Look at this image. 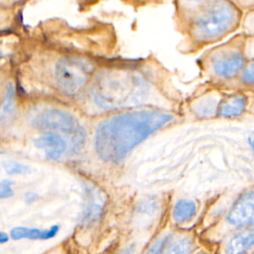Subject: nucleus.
I'll return each instance as SVG.
<instances>
[{
	"instance_id": "f257e3e1",
	"label": "nucleus",
	"mask_w": 254,
	"mask_h": 254,
	"mask_svg": "<svg viewBox=\"0 0 254 254\" xmlns=\"http://www.w3.org/2000/svg\"><path fill=\"white\" fill-rule=\"evenodd\" d=\"M172 120L171 113L155 109L134 110L109 117L96 127L95 151L103 161L118 163Z\"/></svg>"
},
{
	"instance_id": "f03ea898",
	"label": "nucleus",
	"mask_w": 254,
	"mask_h": 254,
	"mask_svg": "<svg viewBox=\"0 0 254 254\" xmlns=\"http://www.w3.org/2000/svg\"><path fill=\"white\" fill-rule=\"evenodd\" d=\"M149 84L138 72L129 69L110 70L96 80L92 95L103 109L136 106L148 96Z\"/></svg>"
},
{
	"instance_id": "7ed1b4c3",
	"label": "nucleus",
	"mask_w": 254,
	"mask_h": 254,
	"mask_svg": "<svg viewBox=\"0 0 254 254\" xmlns=\"http://www.w3.org/2000/svg\"><path fill=\"white\" fill-rule=\"evenodd\" d=\"M238 21V11L228 0H214L194 19L192 36L200 42H208L229 32Z\"/></svg>"
},
{
	"instance_id": "20e7f679",
	"label": "nucleus",
	"mask_w": 254,
	"mask_h": 254,
	"mask_svg": "<svg viewBox=\"0 0 254 254\" xmlns=\"http://www.w3.org/2000/svg\"><path fill=\"white\" fill-rule=\"evenodd\" d=\"M92 72V65L75 57L59 60L55 67V77L61 90L67 95H74L87 82Z\"/></svg>"
},
{
	"instance_id": "39448f33",
	"label": "nucleus",
	"mask_w": 254,
	"mask_h": 254,
	"mask_svg": "<svg viewBox=\"0 0 254 254\" xmlns=\"http://www.w3.org/2000/svg\"><path fill=\"white\" fill-rule=\"evenodd\" d=\"M34 122L38 128L61 131L67 135L79 126L75 118L70 113L58 108L46 109L35 119Z\"/></svg>"
},
{
	"instance_id": "423d86ee",
	"label": "nucleus",
	"mask_w": 254,
	"mask_h": 254,
	"mask_svg": "<svg viewBox=\"0 0 254 254\" xmlns=\"http://www.w3.org/2000/svg\"><path fill=\"white\" fill-rule=\"evenodd\" d=\"M243 66L244 57L242 53L235 50L221 52L211 60V67L214 73L222 78L235 76Z\"/></svg>"
},
{
	"instance_id": "0eeeda50",
	"label": "nucleus",
	"mask_w": 254,
	"mask_h": 254,
	"mask_svg": "<svg viewBox=\"0 0 254 254\" xmlns=\"http://www.w3.org/2000/svg\"><path fill=\"white\" fill-rule=\"evenodd\" d=\"M230 224L239 227H254V191L243 194L230 208L227 214Z\"/></svg>"
},
{
	"instance_id": "6e6552de",
	"label": "nucleus",
	"mask_w": 254,
	"mask_h": 254,
	"mask_svg": "<svg viewBox=\"0 0 254 254\" xmlns=\"http://www.w3.org/2000/svg\"><path fill=\"white\" fill-rule=\"evenodd\" d=\"M34 145L45 151L49 160H59L67 148L65 140L55 132H48L34 140Z\"/></svg>"
},
{
	"instance_id": "1a4fd4ad",
	"label": "nucleus",
	"mask_w": 254,
	"mask_h": 254,
	"mask_svg": "<svg viewBox=\"0 0 254 254\" xmlns=\"http://www.w3.org/2000/svg\"><path fill=\"white\" fill-rule=\"evenodd\" d=\"M254 246V228H245L232 234L224 244V254H244Z\"/></svg>"
},
{
	"instance_id": "9d476101",
	"label": "nucleus",
	"mask_w": 254,
	"mask_h": 254,
	"mask_svg": "<svg viewBox=\"0 0 254 254\" xmlns=\"http://www.w3.org/2000/svg\"><path fill=\"white\" fill-rule=\"evenodd\" d=\"M247 106V98L243 94H230L218 102L217 113L226 118L241 115Z\"/></svg>"
},
{
	"instance_id": "9b49d317",
	"label": "nucleus",
	"mask_w": 254,
	"mask_h": 254,
	"mask_svg": "<svg viewBox=\"0 0 254 254\" xmlns=\"http://www.w3.org/2000/svg\"><path fill=\"white\" fill-rule=\"evenodd\" d=\"M60 230L59 225H53L47 229H39V228H31L25 226H17L12 228L10 232L11 238L14 240H20L23 238L33 239V240H47L54 238Z\"/></svg>"
},
{
	"instance_id": "f8f14e48",
	"label": "nucleus",
	"mask_w": 254,
	"mask_h": 254,
	"mask_svg": "<svg viewBox=\"0 0 254 254\" xmlns=\"http://www.w3.org/2000/svg\"><path fill=\"white\" fill-rule=\"evenodd\" d=\"M86 200L87 202L84 207L81 220L83 223H91L101 214L104 200L102 194L93 189L87 190Z\"/></svg>"
},
{
	"instance_id": "ddd939ff",
	"label": "nucleus",
	"mask_w": 254,
	"mask_h": 254,
	"mask_svg": "<svg viewBox=\"0 0 254 254\" xmlns=\"http://www.w3.org/2000/svg\"><path fill=\"white\" fill-rule=\"evenodd\" d=\"M196 212L194 201L190 199H180L174 206L173 217L176 222L183 223L191 219Z\"/></svg>"
},
{
	"instance_id": "4468645a",
	"label": "nucleus",
	"mask_w": 254,
	"mask_h": 254,
	"mask_svg": "<svg viewBox=\"0 0 254 254\" xmlns=\"http://www.w3.org/2000/svg\"><path fill=\"white\" fill-rule=\"evenodd\" d=\"M15 112L16 107L14 104V87L12 84H9L7 86L4 102L0 107V124L7 125L10 123L15 117Z\"/></svg>"
},
{
	"instance_id": "2eb2a0df",
	"label": "nucleus",
	"mask_w": 254,
	"mask_h": 254,
	"mask_svg": "<svg viewBox=\"0 0 254 254\" xmlns=\"http://www.w3.org/2000/svg\"><path fill=\"white\" fill-rule=\"evenodd\" d=\"M192 241L190 237L184 236L176 239L163 254H190Z\"/></svg>"
},
{
	"instance_id": "dca6fc26",
	"label": "nucleus",
	"mask_w": 254,
	"mask_h": 254,
	"mask_svg": "<svg viewBox=\"0 0 254 254\" xmlns=\"http://www.w3.org/2000/svg\"><path fill=\"white\" fill-rule=\"evenodd\" d=\"M218 103L213 98H205L194 105V112L199 117H210L217 112Z\"/></svg>"
},
{
	"instance_id": "f3484780",
	"label": "nucleus",
	"mask_w": 254,
	"mask_h": 254,
	"mask_svg": "<svg viewBox=\"0 0 254 254\" xmlns=\"http://www.w3.org/2000/svg\"><path fill=\"white\" fill-rule=\"evenodd\" d=\"M68 143L67 147L69 149V152L72 154H75L80 151L82 146L84 145L85 141V131L82 127L78 126L74 131L69 133L68 135Z\"/></svg>"
},
{
	"instance_id": "a211bd4d",
	"label": "nucleus",
	"mask_w": 254,
	"mask_h": 254,
	"mask_svg": "<svg viewBox=\"0 0 254 254\" xmlns=\"http://www.w3.org/2000/svg\"><path fill=\"white\" fill-rule=\"evenodd\" d=\"M3 168L8 175H25L31 171L29 166L16 161L3 162Z\"/></svg>"
},
{
	"instance_id": "6ab92c4d",
	"label": "nucleus",
	"mask_w": 254,
	"mask_h": 254,
	"mask_svg": "<svg viewBox=\"0 0 254 254\" xmlns=\"http://www.w3.org/2000/svg\"><path fill=\"white\" fill-rule=\"evenodd\" d=\"M169 240V236L168 235H164L160 238H158L154 244L149 248V250L147 251L146 254H162L164 251V248L166 247L167 243Z\"/></svg>"
},
{
	"instance_id": "aec40b11",
	"label": "nucleus",
	"mask_w": 254,
	"mask_h": 254,
	"mask_svg": "<svg viewBox=\"0 0 254 254\" xmlns=\"http://www.w3.org/2000/svg\"><path fill=\"white\" fill-rule=\"evenodd\" d=\"M12 185L13 182L9 180H3L0 182V198H9L13 195Z\"/></svg>"
},
{
	"instance_id": "412c9836",
	"label": "nucleus",
	"mask_w": 254,
	"mask_h": 254,
	"mask_svg": "<svg viewBox=\"0 0 254 254\" xmlns=\"http://www.w3.org/2000/svg\"><path fill=\"white\" fill-rule=\"evenodd\" d=\"M242 80L248 84H254V63H251L242 72Z\"/></svg>"
},
{
	"instance_id": "4be33fe9",
	"label": "nucleus",
	"mask_w": 254,
	"mask_h": 254,
	"mask_svg": "<svg viewBox=\"0 0 254 254\" xmlns=\"http://www.w3.org/2000/svg\"><path fill=\"white\" fill-rule=\"evenodd\" d=\"M25 199H26L27 203H32L38 199V194L35 192H32V191H29L26 193Z\"/></svg>"
},
{
	"instance_id": "5701e85b",
	"label": "nucleus",
	"mask_w": 254,
	"mask_h": 254,
	"mask_svg": "<svg viewBox=\"0 0 254 254\" xmlns=\"http://www.w3.org/2000/svg\"><path fill=\"white\" fill-rule=\"evenodd\" d=\"M8 240H9V236H8V234H7V233H5V232L0 231V244L5 243V242H7Z\"/></svg>"
},
{
	"instance_id": "b1692460",
	"label": "nucleus",
	"mask_w": 254,
	"mask_h": 254,
	"mask_svg": "<svg viewBox=\"0 0 254 254\" xmlns=\"http://www.w3.org/2000/svg\"><path fill=\"white\" fill-rule=\"evenodd\" d=\"M248 144H249V146H250V148H251V150H252V152L254 154V133L251 134L248 137Z\"/></svg>"
},
{
	"instance_id": "393cba45",
	"label": "nucleus",
	"mask_w": 254,
	"mask_h": 254,
	"mask_svg": "<svg viewBox=\"0 0 254 254\" xmlns=\"http://www.w3.org/2000/svg\"><path fill=\"white\" fill-rule=\"evenodd\" d=\"M190 1H195V2H199V1H204V0H190Z\"/></svg>"
},
{
	"instance_id": "a878e982",
	"label": "nucleus",
	"mask_w": 254,
	"mask_h": 254,
	"mask_svg": "<svg viewBox=\"0 0 254 254\" xmlns=\"http://www.w3.org/2000/svg\"><path fill=\"white\" fill-rule=\"evenodd\" d=\"M197 254H208V253H205V252H200V253H197Z\"/></svg>"
}]
</instances>
